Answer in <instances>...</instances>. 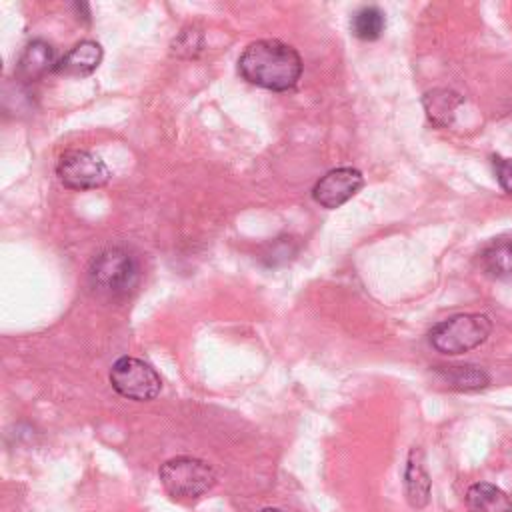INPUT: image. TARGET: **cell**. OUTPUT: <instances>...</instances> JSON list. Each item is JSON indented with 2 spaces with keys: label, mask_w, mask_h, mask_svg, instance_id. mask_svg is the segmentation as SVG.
<instances>
[{
  "label": "cell",
  "mask_w": 512,
  "mask_h": 512,
  "mask_svg": "<svg viewBox=\"0 0 512 512\" xmlns=\"http://www.w3.org/2000/svg\"><path fill=\"white\" fill-rule=\"evenodd\" d=\"M302 66L298 50L276 38L250 42L238 58L240 76L272 92L292 90L302 76Z\"/></svg>",
  "instance_id": "1"
},
{
  "label": "cell",
  "mask_w": 512,
  "mask_h": 512,
  "mask_svg": "<svg viewBox=\"0 0 512 512\" xmlns=\"http://www.w3.org/2000/svg\"><path fill=\"white\" fill-rule=\"evenodd\" d=\"M140 280L138 258L122 246H108L88 266L90 288L106 298L128 296Z\"/></svg>",
  "instance_id": "2"
},
{
  "label": "cell",
  "mask_w": 512,
  "mask_h": 512,
  "mask_svg": "<svg viewBox=\"0 0 512 512\" xmlns=\"http://www.w3.org/2000/svg\"><path fill=\"white\" fill-rule=\"evenodd\" d=\"M492 332V320L486 314L466 312L438 322L428 338L436 352L458 356L484 344Z\"/></svg>",
  "instance_id": "3"
},
{
  "label": "cell",
  "mask_w": 512,
  "mask_h": 512,
  "mask_svg": "<svg viewBox=\"0 0 512 512\" xmlns=\"http://www.w3.org/2000/svg\"><path fill=\"white\" fill-rule=\"evenodd\" d=\"M160 482L176 500H196L216 484L212 466L194 456H176L160 466Z\"/></svg>",
  "instance_id": "4"
},
{
  "label": "cell",
  "mask_w": 512,
  "mask_h": 512,
  "mask_svg": "<svg viewBox=\"0 0 512 512\" xmlns=\"http://www.w3.org/2000/svg\"><path fill=\"white\" fill-rule=\"evenodd\" d=\"M110 384L120 396L128 400L148 402L160 394L162 378L144 360L122 356L110 368Z\"/></svg>",
  "instance_id": "5"
},
{
  "label": "cell",
  "mask_w": 512,
  "mask_h": 512,
  "mask_svg": "<svg viewBox=\"0 0 512 512\" xmlns=\"http://www.w3.org/2000/svg\"><path fill=\"white\" fill-rule=\"evenodd\" d=\"M56 176L68 190H94L110 180L106 162L90 150H68L56 164Z\"/></svg>",
  "instance_id": "6"
},
{
  "label": "cell",
  "mask_w": 512,
  "mask_h": 512,
  "mask_svg": "<svg viewBox=\"0 0 512 512\" xmlns=\"http://www.w3.org/2000/svg\"><path fill=\"white\" fill-rule=\"evenodd\" d=\"M364 186V176L358 168L340 166L328 170L312 188V198L328 210L346 204Z\"/></svg>",
  "instance_id": "7"
},
{
  "label": "cell",
  "mask_w": 512,
  "mask_h": 512,
  "mask_svg": "<svg viewBox=\"0 0 512 512\" xmlns=\"http://www.w3.org/2000/svg\"><path fill=\"white\" fill-rule=\"evenodd\" d=\"M56 50L46 40H30L18 56L16 78L22 84H32L42 80L48 72L56 70Z\"/></svg>",
  "instance_id": "8"
},
{
  "label": "cell",
  "mask_w": 512,
  "mask_h": 512,
  "mask_svg": "<svg viewBox=\"0 0 512 512\" xmlns=\"http://www.w3.org/2000/svg\"><path fill=\"white\" fill-rule=\"evenodd\" d=\"M104 50L96 40H80L62 58H58L56 74L64 76H88L102 62Z\"/></svg>",
  "instance_id": "9"
},
{
  "label": "cell",
  "mask_w": 512,
  "mask_h": 512,
  "mask_svg": "<svg viewBox=\"0 0 512 512\" xmlns=\"http://www.w3.org/2000/svg\"><path fill=\"white\" fill-rule=\"evenodd\" d=\"M468 512H512L510 496L494 484L476 482L466 492Z\"/></svg>",
  "instance_id": "10"
},
{
  "label": "cell",
  "mask_w": 512,
  "mask_h": 512,
  "mask_svg": "<svg viewBox=\"0 0 512 512\" xmlns=\"http://www.w3.org/2000/svg\"><path fill=\"white\" fill-rule=\"evenodd\" d=\"M464 98L450 88H434L422 96L428 120L434 126H448Z\"/></svg>",
  "instance_id": "11"
},
{
  "label": "cell",
  "mask_w": 512,
  "mask_h": 512,
  "mask_svg": "<svg viewBox=\"0 0 512 512\" xmlns=\"http://www.w3.org/2000/svg\"><path fill=\"white\" fill-rule=\"evenodd\" d=\"M480 266L492 278H512V238H496L480 250Z\"/></svg>",
  "instance_id": "12"
},
{
  "label": "cell",
  "mask_w": 512,
  "mask_h": 512,
  "mask_svg": "<svg viewBox=\"0 0 512 512\" xmlns=\"http://www.w3.org/2000/svg\"><path fill=\"white\" fill-rule=\"evenodd\" d=\"M438 376L454 390L470 392V390H480L488 386L490 378L488 374L474 364H454V366H438L436 368Z\"/></svg>",
  "instance_id": "13"
},
{
  "label": "cell",
  "mask_w": 512,
  "mask_h": 512,
  "mask_svg": "<svg viewBox=\"0 0 512 512\" xmlns=\"http://www.w3.org/2000/svg\"><path fill=\"white\" fill-rule=\"evenodd\" d=\"M404 488H406V498L414 508L426 506L428 496H430V476H428L426 468L422 466L420 454L416 450L410 452V458L406 464Z\"/></svg>",
  "instance_id": "14"
},
{
  "label": "cell",
  "mask_w": 512,
  "mask_h": 512,
  "mask_svg": "<svg viewBox=\"0 0 512 512\" xmlns=\"http://www.w3.org/2000/svg\"><path fill=\"white\" fill-rule=\"evenodd\" d=\"M384 28H386V18L378 6H362L350 18L352 34L364 42L378 40Z\"/></svg>",
  "instance_id": "15"
},
{
  "label": "cell",
  "mask_w": 512,
  "mask_h": 512,
  "mask_svg": "<svg viewBox=\"0 0 512 512\" xmlns=\"http://www.w3.org/2000/svg\"><path fill=\"white\" fill-rule=\"evenodd\" d=\"M202 48V34L196 30H182L174 40V52L180 56H196Z\"/></svg>",
  "instance_id": "16"
},
{
  "label": "cell",
  "mask_w": 512,
  "mask_h": 512,
  "mask_svg": "<svg viewBox=\"0 0 512 512\" xmlns=\"http://www.w3.org/2000/svg\"><path fill=\"white\" fill-rule=\"evenodd\" d=\"M492 166H494V174H496V180H498L500 188L506 194H512V158H504V156L494 154L492 156Z\"/></svg>",
  "instance_id": "17"
},
{
  "label": "cell",
  "mask_w": 512,
  "mask_h": 512,
  "mask_svg": "<svg viewBox=\"0 0 512 512\" xmlns=\"http://www.w3.org/2000/svg\"><path fill=\"white\" fill-rule=\"evenodd\" d=\"M262 512H284V510H280V508H264Z\"/></svg>",
  "instance_id": "18"
}]
</instances>
